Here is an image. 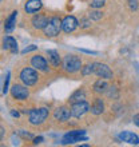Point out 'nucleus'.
<instances>
[{"label": "nucleus", "mask_w": 139, "mask_h": 147, "mask_svg": "<svg viewBox=\"0 0 139 147\" xmlns=\"http://www.w3.org/2000/svg\"><path fill=\"white\" fill-rule=\"evenodd\" d=\"M62 31V20L58 16H52L48 19V23L46 24V27L43 28L44 35L48 38H55L59 35V32Z\"/></svg>", "instance_id": "f257e3e1"}, {"label": "nucleus", "mask_w": 139, "mask_h": 147, "mask_svg": "<svg viewBox=\"0 0 139 147\" xmlns=\"http://www.w3.org/2000/svg\"><path fill=\"white\" fill-rule=\"evenodd\" d=\"M63 70L68 74H75L82 68V60L75 55H67L62 62Z\"/></svg>", "instance_id": "f03ea898"}, {"label": "nucleus", "mask_w": 139, "mask_h": 147, "mask_svg": "<svg viewBox=\"0 0 139 147\" xmlns=\"http://www.w3.org/2000/svg\"><path fill=\"white\" fill-rule=\"evenodd\" d=\"M48 109L47 107H40V109H32L28 111V119L31 124H40L48 118Z\"/></svg>", "instance_id": "7ed1b4c3"}, {"label": "nucleus", "mask_w": 139, "mask_h": 147, "mask_svg": "<svg viewBox=\"0 0 139 147\" xmlns=\"http://www.w3.org/2000/svg\"><path fill=\"white\" fill-rule=\"evenodd\" d=\"M88 138L86 136V131L84 130H72V131L67 132L64 138H63L62 143L63 144H72L76 143V142H83V140H87Z\"/></svg>", "instance_id": "20e7f679"}, {"label": "nucleus", "mask_w": 139, "mask_h": 147, "mask_svg": "<svg viewBox=\"0 0 139 147\" xmlns=\"http://www.w3.org/2000/svg\"><path fill=\"white\" fill-rule=\"evenodd\" d=\"M20 80L23 82L26 86H34L38 83L39 75L36 72V70L27 67V68H23L22 72H20Z\"/></svg>", "instance_id": "39448f33"}, {"label": "nucleus", "mask_w": 139, "mask_h": 147, "mask_svg": "<svg viewBox=\"0 0 139 147\" xmlns=\"http://www.w3.org/2000/svg\"><path fill=\"white\" fill-rule=\"evenodd\" d=\"M94 74L98 75L99 78H102V79H106V80L112 79V76H114L111 68L104 63H94Z\"/></svg>", "instance_id": "423d86ee"}, {"label": "nucleus", "mask_w": 139, "mask_h": 147, "mask_svg": "<svg viewBox=\"0 0 139 147\" xmlns=\"http://www.w3.org/2000/svg\"><path fill=\"white\" fill-rule=\"evenodd\" d=\"M90 110V105L87 103L86 100H82V102H76V103H72L71 106V114H72L74 118H82V116L87 114Z\"/></svg>", "instance_id": "0eeeda50"}, {"label": "nucleus", "mask_w": 139, "mask_h": 147, "mask_svg": "<svg viewBox=\"0 0 139 147\" xmlns=\"http://www.w3.org/2000/svg\"><path fill=\"white\" fill-rule=\"evenodd\" d=\"M11 95L13 99H18V100H26L30 96V91H28L27 87H24L22 84H15L12 86L11 88Z\"/></svg>", "instance_id": "6e6552de"}, {"label": "nucleus", "mask_w": 139, "mask_h": 147, "mask_svg": "<svg viewBox=\"0 0 139 147\" xmlns=\"http://www.w3.org/2000/svg\"><path fill=\"white\" fill-rule=\"evenodd\" d=\"M79 26V22L76 20V18L72 15L66 16L64 19L62 20V30L66 34H70V32H74Z\"/></svg>", "instance_id": "1a4fd4ad"}, {"label": "nucleus", "mask_w": 139, "mask_h": 147, "mask_svg": "<svg viewBox=\"0 0 139 147\" xmlns=\"http://www.w3.org/2000/svg\"><path fill=\"white\" fill-rule=\"evenodd\" d=\"M31 64L35 70L38 71H43V72H47L48 71V63L42 55H35L31 59Z\"/></svg>", "instance_id": "9d476101"}, {"label": "nucleus", "mask_w": 139, "mask_h": 147, "mask_svg": "<svg viewBox=\"0 0 139 147\" xmlns=\"http://www.w3.org/2000/svg\"><path fill=\"white\" fill-rule=\"evenodd\" d=\"M72 116L71 114V109L66 107V106H62V107H58L54 112V118L55 120H59V122H67Z\"/></svg>", "instance_id": "9b49d317"}, {"label": "nucleus", "mask_w": 139, "mask_h": 147, "mask_svg": "<svg viewBox=\"0 0 139 147\" xmlns=\"http://www.w3.org/2000/svg\"><path fill=\"white\" fill-rule=\"evenodd\" d=\"M119 139L128 144H139V136L131 131H122L119 134Z\"/></svg>", "instance_id": "f8f14e48"}, {"label": "nucleus", "mask_w": 139, "mask_h": 147, "mask_svg": "<svg viewBox=\"0 0 139 147\" xmlns=\"http://www.w3.org/2000/svg\"><path fill=\"white\" fill-rule=\"evenodd\" d=\"M43 8V3L42 0H28L26 5H24V9L27 13H35V12L40 11Z\"/></svg>", "instance_id": "ddd939ff"}, {"label": "nucleus", "mask_w": 139, "mask_h": 147, "mask_svg": "<svg viewBox=\"0 0 139 147\" xmlns=\"http://www.w3.org/2000/svg\"><path fill=\"white\" fill-rule=\"evenodd\" d=\"M48 19L50 18H47L46 15H42V13H38V15H35L32 18V26L35 28H38V30H43V28L46 27V24L48 23Z\"/></svg>", "instance_id": "4468645a"}, {"label": "nucleus", "mask_w": 139, "mask_h": 147, "mask_svg": "<svg viewBox=\"0 0 139 147\" xmlns=\"http://www.w3.org/2000/svg\"><path fill=\"white\" fill-rule=\"evenodd\" d=\"M3 48L9 50L11 52L16 54V52H18V42H16L12 36H4V39H3Z\"/></svg>", "instance_id": "2eb2a0df"}, {"label": "nucleus", "mask_w": 139, "mask_h": 147, "mask_svg": "<svg viewBox=\"0 0 139 147\" xmlns=\"http://www.w3.org/2000/svg\"><path fill=\"white\" fill-rule=\"evenodd\" d=\"M47 56H48V62L52 64L54 67H59L60 66V55L56 50H47Z\"/></svg>", "instance_id": "dca6fc26"}, {"label": "nucleus", "mask_w": 139, "mask_h": 147, "mask_svg": "<svg viewBox=\"0 0 139 147\" xmlns=\"http://www.w3.org/2000/svg\"><path fill=\"white\" fill-rule=\"evenodd\" d=\"M91 112L94 115H101L104 112V102L102 100L101 98H96L91 105Z\"/></svg>", "instance_id": "f3484780"}, {"label": "nucleus", "mask_w": 139, "mask_h": 147, "mask_svg": "<svg viewBox=\"0 0 139 147\" xmlns=\"http://www.w3.org/2000/svg\"><path fill=\"white\" fill-rule=\"evenodd\" d=\"M16 18H18V12L13 11L11 15L8 16V19L5 20V24H4V30L5 32H12V30L15 28V24H16Z\"/></svg>", "instance_id": "a211bd4d"}, {"label": "nucleus", "mask_w": 139, "mask_h": 147, "mask_svg": "<svg viewBox=\"0 0 139 147\" xmlns=\"http://www.w3.org/2000/svg\"><path fill=\"white\" fill-rule=\"evenodd\" d=\"M82 100H86V92L83 88H78L68 99V102L71 105H72V103H76V102H82Z\"/></svg>", "instance_id": "6ab92c4d"}, {"label": "nucleus", "mask_w": 139, "mask_h": 147, "mask_svg": "<svg viewBox=\"0 0 139 147\" xmlns=\"http://www.w3.org/2000/svg\"><path fill=\"white\" fill-rule=\"evenodd\" d=\"M108 88V84L107 82H106V79H99V80H96L95 83H94V91L96 94H103L106 92Z\"/></svg>", "instance_id": "aec40b11"}, {"label": "nucleus", "mask_w": 139, "mask_h": 147, "mask_svg": "<svg viewBox=\"0 0 139 147\" xmlns=\"http://www.w3.org/2000/svg\"><path fill=\"white\" fill-rule=\"evenodd\" d=\"M80 74H82V76H88V75L94 74V63H88L86 66H82Z\"/></svg>", "instance_id": "412c9836"}, {"label": "nucleus", "mask_w": 139, "mask_h": 147, "mask_svg": "<svg viewBox=\"0 0 139 147\" xmlns=\"http://www.w3.org/2000/svg\"><path fill=\"white\" fill-rule=\"evenodd\" d=\"M102 16H103V12L99 11V9H96V8H94L92 11L90 12L88 18H90L91 20H95V22H98V20L102 19Z\"/></svg>", "instance_id": "4be33fe9"}, {"label": "nucleus", "mask_w": 139, "mask_h": 147, "mask_svg": "<svg viewBox=\"0 0 139 147\" xmlns=\"http://www.w3.org/2000/svg\"><path fill=\"white\" fill-rule=\"evenodd\" d=\"M106 92H107V96L112 98V99H118V96H119V92H118V90L115 87H108Z\"/></svg>", "instance_id": "5701e85b"}, {"label": "nucleus", "mask_w": 139, "mask_h": 147, "mask_svg": "<svg viewBox=\"0 0 139 147\" xmlns=\"http://www.w3.org/2000/svg\"><path fill=\"white\" fill-rule=\"evenodd\" d=\"M104 3H106V0H91L90 5H91L92 8H96V9H99V8H102L104 5Z\"/></svg>", "instance_id": "b1692460"}, {"label": "nucleus", "mask_w": 139, "mask_h": 147, "mask_svg": "<svg viewBox=\"0 0 139 147\" xmlns=\"http://www.w3.org/2000/svg\"><path fill=\"white\" fill-rule=\"evenodd\" d=\"M127 3L131 11H136L139 8V0H127Z\"/></svg>", "instance_id": "393cba45"}, {"label": "nucleus", "mask_w": 139, "mask_h": 147, "mask_svg": "<svg viewBox=\"0 0 139 147\" xmlns=\"http://www.w3.org/2000/svg\"><path fill=\"white\" fill-rule=\"evenodd\" d=\"M8 84H9V72H7V76H5V82H4V86H3V94H7Z\"/></svg>", "instance_id": "a878e982"}, {"label": "nucleus", "mask_w": 139, "mask_h": 147, "mask_svg": "<svg viewBox=\"0 0 139 147\" xmlns=\"http://www.w3.org/2000/svg\"><path fill=\"white\" fill-rule=\"evenodd\" d=\"M90 24H91V19H82L80 20V27L82 28H87V27H90Z\"/></svg>", "instance_id": "bb28decb"}, {"label": "nucleus", "mask_w": 139, "mask_h": 147, "mask_svg": "<svg viewBox=\"0 0 139 147\" xmlns=\"http://www.w3.org/2000/svg\"><path fill=\"white\" fill-rule=\"evenodd\" d=\"M34 50H36V46H30V47H27V48H24V50L22 51V54H27V52H31V51H34Z\"/></svg>", "instance_id": "cd10ccee"}, {"label": "nucleus", "mask_w": 139, "mask_h": 147, "mask_svg": "<svg viewBox=\"0 0 139 147\" xmlns=\"http://www.w3.org/2000/svg\"><path fill=\"white\" fill-rule=\"evenodd\" d=\"M82 52H84V54H88V55H98L96 51H91V50H84V48H80Z\"/></svg>", "instance_id": "c85d7f7f"}, {"label": "nucleus", "mask_w": 139, "mask_h": 147, "mask_svg": "<svg viewBox=\"0 0 139 147\" xmlns=\"http://www.w3.org/2000/svg\"><path fill=\"white\" fill-rule=\"evenodd\" d=\"M20 135L23 136V138H28V139H32V135H31V134H28V132L20 131Z\"/></svg>", "instance_id": "c756f323"}, {"label": "nucleus", "mask_w": 139, "mask_h": 147, "mask_svg": "<svg viewBox=\"0 0 139 147\" xmlns=\"http://www.w3.org/2000/svg\"><path fill=\"white\" fill-rule=\"evenodd\" d=\"M43 142V136H38V138H34V144H39Z\"/></svg>", "instance_id": "7c9ffc66"}, {"label": "nucleus", "mask_w": 139, "mask_h": 147, "mask_svg": "<svg viewBox=\"0 0 139 147\" xmlns=\"http://www.w3.org/2000/svg\"><path fill=\"white\" fill-rule=\"evenodd\" d=\"M134 123H135L136 126H139V114H136V115L134 116Z\"/></svg>", "instance_id": "2f4dec72"}, {"label": "nucleus", "mask_w": 139, "mask_h": 147, "mask_svg": "<svg viewBox=\"0 0 139 147\" xmlns=\"http://www.w3.org/2000/svg\"><path fill=\"white\" fill-rule=\"evenodd\" d=\"M11 115H12V116H16V118H18V116H19V112L15 111V110H12V111H11Z\"/></svg>", "instance_id": "473e14b6"}, {"label": "nucleus", "mask_w": 139, "mask_h": 147, "mask_svg": "<svg viewBox=\"0 0 139 147\" xmlns=\"http://www.w3.org/2000/svg\"><path fill=\"white\" fill-rule=\"evenodd\" d=\"M3 135H4V128L0 126V140H1V138H3Z\"/></svg>", "instance_id": "72a5a7b5"}, {"label": "nucleus", "mask_w": 139, "mask_h": 147, "mask_svg": "<svg viewBox=\"0 0 139 147\" xmlns=\"http://www.w3.org/2000/svg\"><path fill=\"white\" fill-rule=\"evenodd\" d=\"M0 3H1V0H0Z\"/></svg>", "instance_id": "f704fd0d"}]
</instances>
